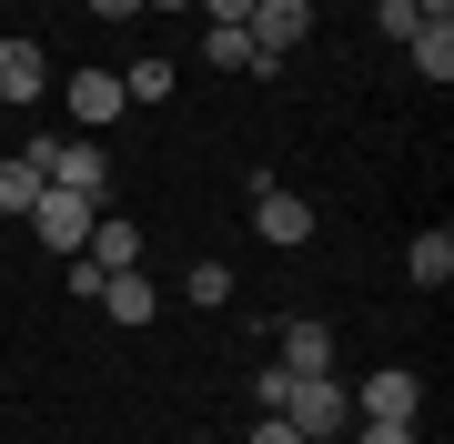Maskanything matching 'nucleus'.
Instances as JSON below:
<instances>
[{"mask_svg": "<svg viewBox=\"0 0 454 444\" xmlns=\"http://www.w3.org/2000/svg\"><path fill=\"white\" fill-rule=\"evenodd\" d=\"M273 414H283L303 444H333L343 425H354V384H343V374H293V394H283Z\"/></svg>", "mask_w": 454, "mask_h": 444, "instance_id": "obj_1", "label": "nucleus"}, {"mask_svg": "<svg viewBox=\"0 0 454 444\" xmlns=\"http://www.w3.org/2000/svg\"><path fill=\"white\" fill-rule=\"evenodd\" d=\"M414 414H424V374H404V363L354 384V425H414Z\"/></svg>", "mask_w": 454, "mask_h": 444, "instance_id": "obj_2", "label": "nucleus"}, {"mask_svg": "<svg viewBox=\"0 0 454 444\" xmlns=\"http://www.w3.org/2000/svg\"><path fill=\"white\" fill-rule=\"evenodd\" d=\"M91 222H101V202L61 192V182H41V202H31V232H41L51 253H82V243H91Z\"/></svg>", "mask_w": 454, "mask_h": 444, "instance_id": "obj_3", "label": "nucleus"}, {"mask_svg": "<svg viewBox=\"0 0 454 444\" xmlns=\"http://www.w3.org/2000/svg\"><path fill=\"white\" fill-rule=\"evenodd\" d=\"M253 232H262L273 253L313 243V202H303V192H283V182H253Z\"/></svg>", "mask_w": 454, "mask_h": 444, "instance_id": "obj_4", "label": "nucleus"}, {"mask_svg": "<svg viewBox=\"0 0 454 444\" xmlns=\"http://www.w3.org/2000/svg\"><path fill=\"white\" fill-rule=\"evenodd\" d=\"M253 51H262V71L283 61V51H303V31H313V0H253Z\"/></svg>", "mask_w": 454, "mask_h": 444, "instance_id": "obj_5", "label": "nucleus"}, {"mask_svg": "<svg viewBox=\"0 0 454 444\" xmlns=\"http://www.w3.org/2000/svg\"><path fill=\"white\" fill-rule=\"evenodd\" d=\"M61 192H82V202H112V152L101 142H51V162H41Z\"/></svg>", "mask_w": 454, "mask_h": 444, "instance_id": "obj_6", "label": "nucleus"}, {"mask_svg": "<svg viewBox=\"0 0 454 444\" xmlns=\"http://www.w3.org/2000/svg\"><path fill=\"white\" fill-rule=\"evenodd\" d=\"M61 101H71V121H91V132H101V121H121V112H131V101H121V71H112V61L71 71V82H61Z\"/></svg>", "mask_w": 454, "mask_h": 444, "instance_id": "obj_7", "label": "nucleus"}, {"mask_svg": "<svg viewBox=\"0 0 454 444\" xmlns=\"http://www.w3.org/2000/svg\"><path fill=\"white\" fill-rule=\"evenodd\" d=\"M273 363H283V374H333V323L293 313V323L273 333Z\"/></svg>", "mask_w": 454, "mask_h": 444, "instance_id": "obj_8", "label": "nucleus"}, {"mask_svg": "<svg viewBox=\"0 0 454 444\" xmlns=\"http://www.w3.org/2000/svg\"><path fill=\"white\" fill-rule=\"evenodd\" d=\"M51 91V61L31 41H0V101H11V112H31V101Z\"/></svg>", "mask_w": 454, "mask_h": 444, "instance_id": "obj_9", "label": "nucleus"}, {"mask_svg": "<svg viewBox=\"0 0 454 444\" xmlns=\"http://www.w3.org/2000/svg\"><path fill=\"white\" fill-rule=\"evenodd\" d=\"M82 263H101V273H142V232H131V222H112V202H101V222H91Z\"/></svg>", "mask_w": 454, "mask_h": 444, "instance_id": "obj_10", "label": "nucleus"}, {"mask_svg": "<svg viewBox=\"0 0 454 444\" xmlns=\"http://www.w3.org/2000/svg\"><path fill=\"white\" fill-rule=\"evenodd\" d=\"M101 303H112V323H152V313H162L152 273H101Z\"/></svg>", "mask_w": 454, "mask_h": 444, "instance_id": "obj_11", "label": "nucleus"}, {"mask_svg": "<svg viewBox=\"0 0 454 444\" xmlns=\"http://www.w3.org/2000/svg\"><path fill=\"white\" fill-rule=\"evenodd\" d=\"M404 61H414V71H424V82H434V91H444V82H454V20H424V31L404 41Z\"/></svg>", "mask_w": 454, "mask_h": 444, "instance_id": "obj_12", "label": "nucleus"}, {"mask_svg": "<svg viewBox=\"0 0 454 444\" xmlns=\"http://www.w3.org/2000/svg\"><path fill=\"white\" fill-rule=\"evenodd\" d=\"M404 273L424 283V293H444V283H454V232L434 222V232H414V253H404Z\"/></svg>", "mask_w": 454, "mask_h": 444, "instance_id": "obj_13", "label": "nucleus"}, {"mask_svg": "<svg viewBox=\"0 0 454 444\" xmlns=\"http://www.w3.org/2000/svg\"><path fill=\"white\" fill-rule=\"evenodd\" d=\"M202 61H212V71H262V51H253L243 20H223V31H202Z\"/></svg>", "mask_w": 454, "mask_h": 444, "instance_id": "obj_14", "label": "nucleus"}, {"mask_svg": "<svg viewBox=\"0 0 454 444\" xmlns=\"http://www.w3.org/2000/svg\"><path fill=\"white\" fill-rule=\"evenodd\" d=\"M172 82H182V71L152 51V61H131V71H121V101H172Z\"/></svg>", "mask_w": 454, "mask_h": 444, "instance_id": "obj_15", "label": "nucleus"}, {"mask_svg": "<svg viewBox=\"0 0 454 444\" xmlns=\"http://www.w3.org/2000/svg\"><path fill=\"white\" fill-rule=\"evenodd\" d=\"M31 202H41V172L20 152H0V213H31Z\"/></svg>", "mask_w": 454, "mask_h": 444, "instance_id": "obj_16", "label": "nucleus"}, {"mask_svg": "<svg viewBox=\"0 0 454 444\" xmlns=\"http://www.w3.org/2000/svg\"><path fill=\"white\" fill-rule=\"evenodd\" d=\"M373 31H384V41H414L424 11H414V0H384V11H373Z\"/></svg>", "mask_w": 454, "mask_h": 444, "instance_id": "obj_17", "label": "nucleus"}, {"mask_svg": "<svg viewBox=\"0 0 454 444\" xmlns=\"http://www.w3.org/2000/svg\"><path fill=\"white\" fill-rule=\"evenodd\" d=\"M192 303H232V263H192Z\"/></svg>", "mask_w": 454, "mask_h": 444, "instance_id": "obj_18", "label": "nucleus"}, {"mask_svg": "<svg viewBox=\"0 0 454 444\" xmlns=\"http://www.w3.org/2000/svg\"><path fill=\"white\" fill-rule=\"evenodd\" d=\"M343 434H354V444H424L414 425H343Z\"/></svg>", "mask_w": 454, "mask_h": 444, "instance_id": "obj_19", "label": "nucleus"}, {"mask_svg": "<svg viewBox=\"0 0 454 444\" xmlns=\"http://www.w3.org/2000/svg\"><path fill=\"white\" fill-rule=\"evenodd\" d=\"M192 11L212 20V31H223V20H253V0H192Z\"/></svg>", "mask_w": 454, "mask_h": 444, "instance_id": "obj_20", "label": "nucleus"}, {"mask_svg": "<svg viewBox=\"0 0 454 444\" xmlns=\"http://www.w3.org/2000/svg\"><path fill=\"white\" fill-rule=\"evenodd\" d=\"M253 444H303V434H293L283 414H262V425H253Z\"/></svg>", "mask_w": 454, "mask_h": 444, "instance_id": "obj_21", "label": "nucleus"}, {"mask_svg": "<svg viewBox=\"0 0 454 444\" xmlns=\"http://www.w3.org/2000/svg\"><path fill=\"white\" fill-rule=\"evenodd\" d=\"M91 11H101V20H131V11H142V0H91Z\"/></svg>", "mask_w": 454, "mask_h": 444, "instance_id": "obj_22", "label": "nucleus"}, {"mask_svg": "<svg viewBox=\"0 0 454 444\" xmlns=\"http://www.w3.org/2000/svg\"><path fill=\"white\" fill-rule=\"evenodd\" d=\"M142 11H162V20H182V11H192V0H142Z\"/></svg>", "mask_w": 454, "mask_h": 444, "instance_id": "obj_23", "label": "nucleus"}, {"mask_svg": "<svg viewBox=\"0 0 454 444\" xmlns=\"http://www.w3.org/2000/svg\"><path fill=\"white\" fill-rule=\"evenodd\" d=\"M414 11H424V20H454V0H414Z\"/></svg>", "mask_w": 454, "mask_h": 444, "instance_id": "obj_24", "label": "nucleus"}, {"mask_svg": "<svg viewBox=\"0 0 454 444\" xmlns=\"http://www.w3.org/2000/svg\"><path fill=\"white\" fill-rule=\"evenodd\" d=\"M192 444H212V434H192Z\"/></svg>", "mask_w": 454, "mask_h": 444, "instance_id": "obj_25", "label": "nucleus"}]
</instances>
